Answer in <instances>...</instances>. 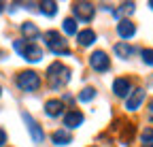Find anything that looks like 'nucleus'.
<instances>
[{"mask_svg":"<svg viewBox=\"0 0 153 147\" xmlns=\"http://www.w3.org/2000/svg\"><path fill=\"white\" fill-rule=\"evenodd\" d=\"M140 147H153V128H145L140 132Z\"/></svg>","mask_w":153,"mask_h":147,"instance_id":"obj_17","label":"nucleus"},{"mask_svg":"<svg viewBox=\"0 0 153 147\" xmlns=\"http://www.w3.org/2000/svg\"><path fill=\"white\" fill-rule=\"evenodd\" d=\"M45 113L49 117H60L64 113V102L62 100H47L45 102Z\"/></svg>","mask_w":153,"mask_h":147,"instance_id":"obj_11","label":"nucleus"},{"mask_svg":"<svg viewBox=\"0 0 153 147\" xmlns=\"http://www.w3.org/2000/svg\"><path fill=\"white\" fill-rule=\"evenodd\" d=\"M22 34H24V39L26 41H34L36 36H38V28H36V24H32V22H24L22 24Z\"/></svg>","mask_w":153,"mask_h":147,"instance_id":"obj_13","label":"nucleus"},{"mask_svg":"<svg viewBox=\"0 0 153 147\" xmlns=\"http://www.w3.org/2000/svg\"><path fill=\"white\" fill-rule=\"evenodd\" d=\"M4 141H7V132L2 130V128H0V145H2Z\"/></svg>","mask_w":153,"mask_h":147,"instance_id":"obj_23","label":"nucleus"},{"mask_svg":"<svg viewBox=\"0 0 153 147\" xmlns=\"http://www.w3.org/2000/svg\"><path fill=\"white\" fill-rule=\"evenodd\" d=\"M47 77H49V83L53 87H64L70 81V68L64 66L62 62H53L47 68Z\"/></svg>","mask_w":153,"mask_h":147,"instance_id":"obj_1","label":"nucleus"},{"mask_svg":"<svg viewBox=\"0 0 153 147\" xmlns=\"http://www.w3.org/2000/svg\"><path fill=\"white\" fill-rule=\"evenodd\" d=\"M38 85H41V79L34 70H22L17 75V87L24 92H36Z\"/></svg>","mask_w":153,"mask_h":147,"instance_id":"obj_3","label":"nucleus"},{"mask_svg":"<svg viewBox=\"0 0 153 147\" xmlns=\"http://www.w3.org/2000/svg\"><path fill=\"white\" fill-rule=\"evenodd\" d=\"M151 111H153V102H151Z\"/></svg>","mask_w":153,"mask_h":147,"instance_id":"obj_27","label":"nucleus"},{"mask_svg":"<svg viewBox=\"0 0 153 147\" xmlns=\"http://www.w3.org/2000/svg\"><path fill=\"white\" fill-rule=\"evenodd\" d=\"M2 11H4V4H2V2H0V13H2Z\"/></svg>","mask_w":153,"mask_h":147,"instance_id":"obj_25","label":"nucleus"},{"mask_svg":"<svg viewBox=\"0 0 153 147\" xmlns=\"http://www.w3.org/2000/svg\"><path fill=\"white\" fill-rule=\"evenodd\" d=\"M140 56H143V62H145V64L153 66V49H143Z\"/></svg>","mask_w":153,"mask_h":147,"instance_id":"obj_22","label":"nucleus"},{"mask_svg":"<svg viewBox=\"0 0 153 147\" xmlns=\"http://www.w3.org/2000/svg\"><path fill=\"white\" fill-rule=\"evenodd\" d=\"M76 39H79V45L87 47V45H91V43L96 41V32H94L91 28H85V30H81L79 34H76Z\"/></svg>","mask_w":153,"mask_h":147,"instance_id":"obj_14","label":"nucleus"},{"mask_svg":"<svg viewBox=\"0 0 153 147\" xmlns=\"http://www.w3.org/2000/svg\"><path fill=\"white\" fill-rule=\"evenodd\" d=\"M113 92H115L117 96H128L130 92H132V83H130V79H126V77L115 79V81H113Z\"/></svg>","mask_w":153,"mask_h":147,"instance_id":"obj_9","label":"nucleus"},{"mask_svg":"<svg viewBox=\"0 0 153 147\" xmlns=\"http://www.w3.org/2000/svg\"><path fill=\"white\" fill-rule=\"evenodd\" d=\"M13 47H15V51L19 53V56H22L24 60H28V62H41V60H43V49L36 47V45L30 43V41H26V39L15 41Z\"/></svg>","mask_w":153,"mask_h":147,"instance_id":"obj_2","label":"nucleus"},{"mask_svg":"<svg viewBox=\"0 0 153 147\" xmlns=\"http://www.w3.org/2000/svg\"><path fill=\"white\" fill-rule=\"evenodd\" d=\"M117 32H119V36L123 41H128V39H132V36L136 34V26H134L130 19H121L119 26H117Z\"/></svg>","mask_w":153,"mask_h":147,"instance_id":"obj_10","label":"nucleus"},{"mask_svg":"<svg viewBox=\"0 0 153 147\" xmlns=\"http://www.w3.org/2000/svg\"><path fill=\"white\" fill-rule=\"evenodd\" d=\"M0 94H2V87H0Z\"/></svg>","mask_w":153,"mask_h":147,"instance_id":"obj_28","label":"nucleus"},{"mask_svg":"<svg viewBox=\"0 0 153 147\" xmlns=\"http://www.w3.org/2000/svg\"><path fill=\"white\" fill-rule=\"evenodd\" d=\"M38 9H41V13H45V15H49V17L57 13V4L51 2V0H45V2H41V4H38Z\"/></svg>","mask_w":153,"mask_h":147,"instance_id":"obj_18","label":"nucleus"},{"mask_svg":"<svg viewBox=\"0 0 153 147\" xmlns=\"http://www.w3.org/2000/svg\"><path fill=\"white\" fill-rule=\"evenodd\" d=\"M64 102H72V96L70 94H64Z\"/></svg>","mask_w":153,"mask_h":147,"instance_id":"obj_24","label":"nucleus"},{"mask_svg":"<svg viewBox=\"0 0 153 147\" xmlns=\"http://www.w3.org/2000/svg\"><path fill=\"white\" fill-rule=\"evenodd\" d=\"M51 139H53V143H55V145H68V143L72 141V137H70V132H68V130H55Z\"/></svg>","mask_w":153,"mask_h":147,"instance_id":"obj_15","label":"nucleus"},{"mask_svg":"<svg viewBox=\"0 0 153 147\" xmlns=\"http://www.w3.org/2000/svg\"><path fill=\"white\" fill-rule=\"evenodd\" d=\"M115 53H117L119 58L128 60V58L132 56V53H134V49H132V47H130L128 43H117V45H115Z\"/></svg>","mask_w":153,"mask_h":147,"instance_id":"obj_16","label":"nucleus"},{"mask_svg":"<svg viewBox=\"0 0 153 147\" xmlns=\"http://www.w3.org/2000/svg\"><path fill=\"white\" fill-rule=\"evenodd\" d=\"M149 7H151V9H153V2H149Z\"/></svg>","mask_w":153,"mask_h":147,"instance_id":"obj_26","label":"nucleus"},{"mask_svg":"<svg viewBox=\"0 0 153 147\" xmlns=\"http://www.w3.org/2000/svg\"><path fill=\"white\" fill-rule=\"evenodd\" d=\"M134 13V2H123L117 11H115V17H121V15H132Z\"/></svg>","mask_w":153,"mask_h":147,"instance_id":"obj_20","label":"nucleus"},{"mask_svg":"<svg viewBox=\"0 0 153 147\" xmlns=\"http://www.w3.org/2000/svg\"><path fill=\"white\" fill-rule=\"evenodd\" d=\"M64 124L68 128H79L83 124V113L76 111V109H70V111L66 113V117H64Z\"/></svg>","mask_w":153,"mask_h":147,"instance_id":"obj_12","label":"nucleus"},{"mask_svg":"<svg viewBox=\"0 0 153 147\" xmlns=\"http://www.w3.org/2000/svg\"><path fill=\"white\" fill-rule=\"evenodd\" d=\"M89 66L94 70H98V72H104V70L111 68V60H108V56L104 51H94L89 56Z\"/></svg>","mask_w":153,"mask_h":147,"instance_id":"obj_7","label":"nucleus"},{"mask_svg":"<svg viewBox=\"0 0 153 147\" xmlns=\"http://www.w3.org/2000/svg\"><path fill=\"white\" fill-rule=\"evenodd\" d=\"M72 13H74V22H76V19H79V22H91L96 9H94V4H89V2H76V4L72 7Z\"/></svg>","mask_w":153,"mask_h":147,"instance_id":"obj_5","label":"nucleus"},{"mask_svg":"<svg viewBox=\"0 0 153 147\" xmlns=\"http://www.w3.org/2000/svg\"><path fill=\"white\" fill-rule=\"evenodd\" d=\"M94 96H96V90H94V87H85V90L81 92V94H79V100L87 102V100H91Z\"/></svg>","mask_w":153,"mask_h":147,"instance_id":"obj_21","label":"nucleus"},{"mask_svg":"<svg viewBox=\"0 0 153 147\" xmlns=\"http://www.w3.org/2000/svg\"><path fill=\"white\" fill-rule=\"evenodd\" d=\"M143 100H145V90H132L130 92V98L126 100V109L128 111H136V109L143 104Z\"/></svg>","mask_w":153,"mask_h":147,"instance_id":"obj_8","label":"nucleus"},{"mask_svg":"<svg viewBox=\"0 0 153 147\" xmlns=\"http://www.w3.org/2000/svg\"><path fill=\"white\" fill-rule=\"evenodd\" d=\"M22 117H24V122L28 124V132H30L32 141H34V143H43L45 132H43V128L38 126V122H36V119H34L30 113H22Z\"/></svg>","mask_w":153,"mask_h":147,"instance_id":"obj_6","label":"nucleus"},{"mask_svg":"<svg viewBox=\"0 0 153 147\" xmlns=\"http://www.w3.org/2000/svg\"><path fill=\"white\" fill-rule=\"evenodd\" d=\"M45 45H47L53 53H57V56H62V53H70V49H68V45H66V41H64V36H60V34L53 32V30L45 32Z\"/></svg>","mask_w":153,"mask_h":147,"instance_id":"obj_4","label":"nucleus"},{"mask_svg":"<svg viewBox=\"0 0 153 147\" xmlns=\"http://www.w3.org/2000/svg\"><path fill=\"white\" fill-rule=\"evenodd\" d=\"M62 30H64V34L74 36V34H76V22L68 17V19H64V24H62Z\"/></svg>","mask_w":153,"mask_h":147,"instance_id":"obj_19","label":"nucleus"}]
</instances>
